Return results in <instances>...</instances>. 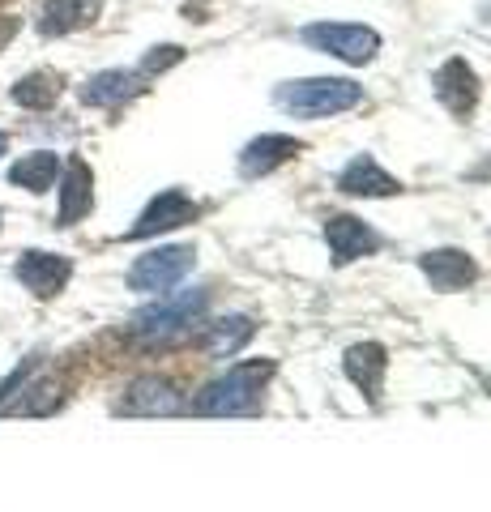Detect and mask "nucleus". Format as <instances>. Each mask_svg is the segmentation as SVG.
Here are the masks:
<instances>
[{"label":"nucleus","mask_w":491,"mask_h":512,"mask_svg":"<svg viewBox=\"0 0 491 512\" xmlns=\"http://www.w3.org/2000/svg\"><path fill=\"white\" fill-rule=\"evenodd\" d=\"M99 18V0H43L39 9V35H69Z\"/></svg>","instance_id":"a211bd4d"},{"label":"nucleus","mask_w":491,"mask_h":512,"mask_svg":"<svg viewBox=\"0 0 491 512\" xmlns=\"http://www.w3.org/2000/svg\"><path fill=\"white\" fill-rule=\"evenodd\" d=\"M197 218V201H188L180 188H167L141 210V218L129 227V239H150V235H163V231H176L184 222Z\"/></svg>","instance_id":"6e6552de"},{"label":"nucleus","mask_w":491,"mask_h":512,"mask_svg":"<svg viewBox=\"0 0 491 512\" xmlns=\"http://www.w3.org/2000/svg\"><path fill=\"white\" fill-rule=\"evenodd\" d=\"M252 333H257L252 316L231 312V316H218V320H210V325H201L197 346H201L210 359H231V355H240V350L252 342Z\"/></svg>","instance_id":"9b49d317"},{"label":"nucleus","mask_w":491,"mask_h":512,"mask_svg":"<svg viewBox=\"0 0 491 512\" xmlns=\"http://www.w3.org/2000/svg\"><path fill=\"white\" fill-rule=\"evenodd\" d=\"M197 265L193 244H163L150 248L146 256H137L129 265V291L137 295H167L171 286H180Z\"/></svg>","instance_id":"20e7f679"},{"label":"nucleus","mask_w":491,"mask_h":512,"mask_svg":"<svg viewBox=\"0 0 491 512\" xmlns=\"http://www.w3.org/2000/svg\"><path fill=\"white\" fill-rule=\"evenodd\" d=\"M5 150H9V137H5V133H0V154H5Z\"/></svg>","instance_id":"5701e85b"},{"label":"nucleus","mask_w":491,"mask_h":512,"mask_svg":"<svg viewBox=\"0 0 491 512\" xmlns=\"http://www.w3.org/2000/svg\"><path fill=\"white\" fill-rule=\"evenodd\" d=\"M363 99V86H355L351 77H304V82H287L278 86L274 103L291 116L304 120H321V116H338V111H351Z\"/></svg>","instance_id":"7ed1b4c3"},{"label":"nucleus","mask_w":491,"mask_h":512,"mask_svg":"<svg viewBox=\"0 0 491 512\" xmlns=\"http://www.w3.org/2000/svg\"><path fill=\"white\" fill-rule=\"evenodd\" d=\"M423 278L436 286V291H466V286L479 278V265L470 261V252L462 248H432L419 256Z\"/></svg>","instance_id":"9d476101"},{"label":"nucleus","mask_w":491,"mask_h":512,"mask_svg":"<svg viewBox=\"0 0 491 512\" xmlns=\"http://www.w3.org/2000/svg\"><path fill=\"white\" fill-rule=\"evenodd\" d=\"M56 180H60V154H52V150L22 154L18 163L9 167V184H18L26 192H47Z\"/></svg>","instance_id":"6ab92c4d"},{"label":"nucleus","mask_w":491,"mask_h":512,"mask_svg":"<svg viewBox=\"0 0 491 512\" xmlns=\"http://www.w3.org/2000/svg\"><path fill=\"white\" fill-rule=\"evenodd\" d=\"M184 406H188L184 393L163 376H137L116 402V410L129 414V419H171Z\"/></svg>","instance_id":"423d86ee"},{"label":"nucleus","mask_w":491,"mask_h":512,"mask_svg":"<svg viewBox=\"0 0 491 512\" xmlns=\"http://www.w3.org/2000/svg\"><path fill=\"white\" fill-rule=\"evenodd\" d=\"M35 372H39V359H26V363L18 367V372H13L5 384H0V410H5V406L13 402V397H18V389H26V384L35 380Z\"/></svg>","instance_id":"4be33fe9"},{"label":"nucleus","mask_w":491,"mask_h":512,"mask_svg":"<svg viewBox=\"0 0 491 512\" xmlns=\"http://www.w3.org/2000/svg\"><path fill=\"white\" fill-rule=\"evenodd\" d=\"M274 380V359H240L223 376H214L197 393L193 410L210 419H235V414H257L265 402V384Z\"/></svg>","instance_id":"f257e3e1"},{"label":"nucleus","mask_w":491,"mask_h":512,"mask_svg":"<svg viewBox=\"0 0 491 512\" xmlns=\"http://www.w3.org/2000/svg\"><path fill=\"white\" fill-rule=\"evenodd\" d=\"M184 60V47H176V43H163V47H154V52L141 60V77H154V73H163V69H171V64H180Z\"/></svg>","instance_id":"412c9836"},{"label":"nucleus","mask_w":491,"mask_h":512,"mask_svg":"<svg viewBox=\"0 0 491 512\" xmlns=\"http://www.w3.org/2000/svg\"><path fill=\"white\" fill-rule=\"evenodd\" d=\"M304 150L295 137L287 133H261L257 141H248L244 154H240V175L244 180H257V175H269V171H278L282 163H291V158Z\"/></svg>","instance_id":"f8f14e48"},{"label":"nucleus","mask_w":491,"mask_h":512,"mask_svg":"<svg viewBox=\"0 0 491 512\" xmlns=\"http://www.w3.org/2000/svg\"><path fill=\"white\" fill-rule=\"evenodd\" d=\"M304 43L325 56H338L346 64H368L380 52V35L368 26H346V22H316L304 30Z\"/></svg>","instance_id":"39448f33"},{"label":"nucleus","mask_w":491,"mask_h":512,"mask_svg":"<svg viewBox=\"0 0 491 512\" xmlns=\"http://www.w3.org/2000/svg\"><path fill=\"white\" fill-rule=\"evenodd\" d=\"M338 188L346 192V197H393L402 184L393 180V175L380 167L372 154H359V158H351V163L342 167Z\"/></svg>","instance_id":"2eb2a0df"},{"label":"nucleus","mask_w":491,"mask_h":512,"mask_svg":"<svg viewBox=\"0 0 491 512\" xmlns=\"http://www.w3.org/2000/svg\"><path fill=\"white\" fill-rule=\"evenodd\" d=\"M346 376L355 380V389H363L368 402H376L380 389H385V372H389V350L380 342H359L346 350Z\"/></svg>","instance_id":"4468645a"},{"label":"nucleus","mask_w":491,"mask_h":512,"mask_svg":"<svg viewBox=\"0 0 491 512\" xmlns=\"http://www.w3.org/2000/svg\"><path fill=\"white\" fill-rule=\"evenodd\" d=\"M90 201H94V175H90V167L82 163V158H73V163L65 167V180H60V214H56V222L60 227H73L77 218L90 214Z\"/></svg>","instance_id":"f3484780"},{"label":"nucleus","mask_w":491,"mask_h":512,"mask_svg":"<svg viewBox=\"0 0 491 512\" xmlns=\"http://www.w3.org/2000/svg\"><path fill=\"white\" fill-rule=\"evenodd\" d=\"M56 99H60V77H52V73H30V77H22V82L13 86V103L30 107V111L52 107Z\"/></svg>","instance_id":"aec40b11"},{"label":"nucleus","mask_w":491,"mask_h":512,"mask_svg":"<svg viewBox=\"0 0 491 512\" xmlns=\"http://www.w3.org/2000/svg\"><path fill=\"white\" fill-rule=\"evenodd\" d=\"M150 77H141L137 69H107L99 77H90L86 90H82V103L86 107H120L124 99L146 90Z\"/></svg>","instance_id":"dca6fc26"},{"label":"nucleus","mask_w":491,"mask_h":512,"mask_svg":"<svg viewBox=\"0 0 491 512\" xmlns=\"http://www.w3.org/2000/svg\"><path fill=\"white\" fill-rule=\"evenodd\" d=\"M436 86V99L445 103L453 116H466V111L474 107V99H479V77H474V69L466 60H445L432 77Z\"/></svg>","instance_id":"ddd939ff"},{"label":"nucleus","mask_w":491,"mask_h":512,"mask_svg":"<svg viewBox=\"0 0 491 512\" xmlns=\"http://www.w3.org/2000/svg\"><path fill=\"white\" fill-rule=\"evenodd\" d=\"M205 303H210V291L205 286H188V291H167L158 295L154 303H146L137 316H133V333L141 342H167V338H180L205 316Z\"/></svg>","instance_id":"f03ea898"},{"label":"nucleus","mask_w":491,"mask_h":512,"mask_svg":"<svg viewBox=\"0 0 491 512\" xmlns=\"http://www.w3.org/2000/svg\"><path fill=\"white\" fill-rule=\"evenodd\" d=\"M325 244L334 252V265H351L359 256H372L380 248V235L355 214H334V218H325Z\"/></svg>","instance_id":"1a4fd4ad"},{"label":"nucleus","mask_w":491,"mask_h":512,"mask_svg":"<svg viewBox=\"0 0 491 512\" xmlns=\"http://www.w3.org/2000/svg\"><path fill=\"white\" fill-rule=\"evenodd\" d=\"M13 274H18V282L26 286L30 295L52 299V295H60L69 286L73 261L69 256H60V252H22L18 265H13Z\"/></svg>","instance_id":"0eeeda50"}]
</instances>
